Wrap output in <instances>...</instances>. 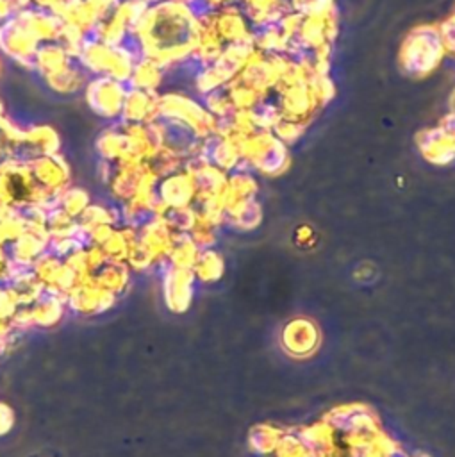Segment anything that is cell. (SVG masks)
Segmentation results:
<instances>
[{
    "label": "cell",
    "mask_w": 455,
    "mask_h": 457,
    "mask_svg": "<svg viewBox=\"0 0 455 457\" xmlns=\"http://www.w3.org/2000/svg\"><path fill=\"white\" fill-rule=\"evenodd\" d=\"M444 41L439 29L423 25L414 29L401 48L400 62L405 73L412 77H423L430 73L444 54Z\"/></svg>",
    "instance_id": "obj_1"
},
{
    "label": "cell",
    "mask_w": 455,
    "mask_h": 457,
    "mask_svg": "<svg viewBox=\"0 0 455 457\" xmlns=\"http://www.w3.org/2000/svg\"><path fill=\"white\" fill-rule=\"evenodd\" d=\"M127 91V84L118 82L107 75H98L87 80L82 95L86 105L93 114L107 123H116L121 120Z\"/></svg>",
    "instance_id": "obj_2"
},
{
    "label": "cell",
    "mask_w": 455,
    "mask_h": 457,
    "mask_svg": "<svg viewBox=\"0 0 455 457\" xmlns=\"http://www.w3.org/2000/svg\"><path fill=\"white\" fill-rule=\"evenodd\" d=\"M39 45V39L18 12L0 23V55H5L14 64L32 71L34 55Z\"/></svg>",
    "instance_id": "obj_3"
},
{
    "label": "cell",
    "mask_w": 455,
    "mask_h": 457,
    "mask_svg": "<svg viewBox=\"0 0 455 457\" xmlns=\"http://www.w3.org/2000/svg\"><path fill=\"white\" fill-rule=\"evenodd\" d=\"M34 184L29 162L18 157L0 161V205L18 209L29 204Z\"/></svg>",
    "instance_id": "obj_4"
},
{
    "label": "cell",
    "mask_w": 455,
    "mask_h": 457,
    "mask_svg": "<svg viewBox=\"0 0 455 457\" xmlns=\"http://www.w3.org/2000/svg\"><path fill=\"white\" fill-rule=\"evenodd\" d=\"M29 168L34 182L57 196L68 186H71V166L61 152L32 159L29 162Z\"/></svg>",
    "instance_id": "obj_5"
},
{
    "label": "cell",
    "mask_w": 455,
    "mask_h": 457,
    "mask_svg": "<svg viewBox=\"0 0 455 457\" xmlns=\"http://www.w3.org/2000/svg\"><path fill=\"white\" fill-rule=\"evenodd\" d=\"M61 136L50 123H29L25 125V137L18 150V159L30 162L43 155H54L61 152Z\"/></svg>",
    "instance_id": "obj_6"
},
{
    "label": "cell",
    "mask_w": 455,
    "mask_h": 457,
    "mask_svg": "<svg viewBox=\"0 0 455 457\" xmlns=\"http://www.w3.org/2000/svg\"><path fill=\"white\" fill-rule=\"evenodd\" d=\"M155 195L159 198V204L164 209L189 207L196 196V189L191 175L182 170V171L161 177L155 184Z\"/></svg>",
    "instance_id": "obj_7"
},
{
    "label": "cell",
    "mask_w": 455,
    "mask_h": 457,
    "mask_svg": "<svg viewBox=\"0 0 455 457\" xmlns=\"http://www.w3.org/2000/svg\"><path fill=\"white\" fill-rule=\"evenodd\" d=\"M157 95L128 87L123 102L121 120L125 123H152L157 120Z\"/></svg>",
    "instance_id": "obj_8"
},
{
    "label": "cell",
    "mask_w": 455,
    "mask_h": 457,
    "mask_svg": "<svg viewBox=\"0 0 455 457\" xmlns=\"http://www.w3.org/2000/svg\"><path fill=\"white\" fill-rule=\"evenodd\" d=\"M112 54H114V46L87 36L77 61L89 73V77H98V75H107L112 62Z\"/></svg>",
    "instance_id": "obj_9"
},
{
    "label": "cell",
    "mask_w": 455,
    "mask_h": 457,
    "mask_svg": "<svg viewBox=\"0 0 455 457\" xmlns=\"http://www.w3.org/2000/svg\"><path fill=\"white\" fill-rule=\"evenodd\" d=\"M89 73L79 64L77 59H73L66 68H62L61 71L43 79V82L46 84V87L50 91H54L55 95L61 96H70V95H77L82 93L87 80H89Z\"/></svg>",
    "instance_id": "obj_10"
},
{
    "label": "cell",
    "mask_w": 455,
    "mask_h": 457,
    "mask_svg": "<svg viewBox=\"0 0 455 457\" xmlns=\"http://www.w3.org/2000/svg\"><path fill=\"white\" fill-rule=\"evenodd\" d=\"M71 61H73V57L57 41L41 43L34 55L32 71H36L39 75V79H46V77L61 71L62 68H66Z\"/></svg>",
    "instance_id": "obj_11"
},
{
    "label": "cell",
    "mask_w": 455,
    "mask_h": 457,
    "mask_svg": "<svg viewBox=\"0 0 455 457\" xmlns=\"http://www.w3.org/2000/svg\"><path fill=\"white\" fill-rule=\"evenodd\" d=\"M18 14L30 27V30L39 39V43H50L57 39L62 21L57 16H54L50 11L30 5L27 9L18 11Z\"/></svg>",
    "instance_id": "obj_12"
},
{
    "label": "cell",
    "mask_w": 455,
    "mask_h": 457,
    "mask_svg": "<svg viewBox=\"0 0 455 457\" xmlns=\"http://www.w3.org/2000/svg\"><path fill=\"white\" fill-rule=\"evenodd\" d=\"M95 152L98 159L118 162L127 152V139L121 129V123H107L95 139Z\"/></svg>",
    "instance_id": "obj_13"
},
{
    "label": "cell",
    "mask_w": 455,
    "mask_h": 457,
    "mask_svg": "<svg viewBox=\"0 0 455 457\" xmlns=\"http://www.w3.org/2000/svg\"><path fill=\"white\" fill-rule=\"evenodd\" d=\"M166 70L153 59L141 57L132 71V77L128 80V87L143 89L148 93H159L164 79H166Z\"/></svg>",
    "instance_id": "obj_14"
},
{
    "label": "cell",
    "mask_w": 455,
    "mask_h": 457,
    "mask_svg": "<svg viewBox=\"0 0 455 457\" xmlns=\"http://www.w3.org/2000/svg\"><path fill=\"white\" fill-rule=\"evenodd\" d=\"M91 280L112 293V295H118L121 293L127 286H128V280H130V268L127 262H120V261H107L98 271H95L91 275Z\"/></svg>",
    "instance_id": "obj_15"
},
{
    "label": "cell",
    "mask_w": 455,
    "mask_h": 457,
    "mask_svg": "<svg viewBox=\"0 0 455 457\" xmlns=\"http://www.w3.org/2000/svg\"><path fill=\"white\" fill-rule=\"evenodd\" d=\"M79 223L84 230L93 228L96 225H112L120 227L121 225V214H120V205L111 202H91L87 209L82 212L79 218Z\"/></svg>",
    "instance_id": "obj_16"
},
{
    "label": "cell",
    "mask_w": 455,
    "mask_h": 457,
    "mask_svg": "<svg viewBox=\"0 0 455 457\" xmlns=\"http://www.w3.org/2000/svg\"><path fill=\"white\" fill-rule=\"evenodd\" d=\"M89 36L98 39V41H102V43H105V45L118 46V45H123L127 41V37L130 36V29H128V25L121 18H118L112 12L111 16L100 20L93 27Z\"/></svg>",
    "instance_id": "obj_17"
},
{
    "label": "cell",
    "mask_w": 455,
    "mask_h": 457,
    "mask_svg": "<svg viewBox=\"0 0 455 457\" xmlns=\"http://www.w3.org/2000/svg\"><path fill=\"white\" fill-rule=\"evenodd\" d=\"M93 202L89 191L80 186H68L59 196H57V207H61L66 214L79 220L82 212L87 209V205Z\"/></svg>",
    "instance_id": "obj_18"
},
{
    "label": "cell",
    "mask_w": 455,
    "mask_h": 457,
    "mask_svg": "<svg viewBox=\"0 0 455 457\" xmlns=\"http://www.w3.org/2000/svg\"><path fill=\"white\" fill-rule=\"evenodd\" d=\"M86 37H87V34H86L84 30H80L79 27H75V25H71V23H64V21H62L61 30H59V36H57L55 41H57L73 59H77L79 54H80V48H82V45H84V41H86Z\"/></svg>",
    "instance_id": "obj_19"
},
{
    "label": "cell",
    "mask_w": 455,
    "mask_h": 457,
    "mask_svg": "<svg viewBox=\"0 0 455 457\" xmlns=\"http://www.w3.org/2000/svg\"><path fill=\"white\" fill-rule=\"evenodd\" d=\"M118 2H120V0H86V4L96 12V16H98L100 20L111 16V14L114 12Z\"/></svg>",
    "instance_id": "obj_20"
},
{
    "label": "cell",
    "mask_w": 455,
    "mask_h": 457,
    "mask_svg": "<svg viewBox=\"0 0 455 457\" xmlns=\"http://www.w3.org/2000/svg\"><path fill=\"white\" fill-rule=\"evenodd\" d=\"M114 170H116V162H109V161H103V159H98L96 161V177L102 184H109L112 175H114Z\"/></svg>",
    "instance_id": "obj_21"
},
{
    "label": "cell",
    "mask_w": 455,
    "mask_h": 457,
    "mask_svg": "<svg viewBox=\"0 0 455 457\" xmlns=\"http://www.w3.org/2000/svg\"><path fill=\"white\" fill-rule=\"evenodd\" d=\"M11 425H12V412L7 405L0 403V434L7 432L11 428Z\"/></svg>",
    "instance_id": "obj_22"
},
{
    "label": "cell",
    "mask_w": 455,
    "mask_h": 457,
    "mask_svg": "<svg viewBox=\"0 0 455 457\" xmlns=\"http://www.w3.org/2000/svg\"><path fill=\"white\" fill-rule=\"evenodd\" d=\"M14 12H16V11H14L11 0H0V23L7 21Z\"/></svg>",
    "instance_id": "obj_23"
},
{
    "label": "cell",
    "mask_w": 455,
    "mask_h": 457,
    "mask_svg": "<svg viewBox=\"0 0 455 457\" xmlns=\"http://www.w3.org/2000/svg\"><path fill=\"white\" fill-rule=\"evenodd\" d=\"M5 116V104H4V100L0 98V118H4Z\"/></svg>",
    "instance_id": "obj_24"
},
{
    "label": "cell",
    "mask_w": 455,
    "mask_h": 457,
    "mask_svg": "<svg viewBox=\"0 0 455 457\" xmlns=\"http://www.w3.org/2000/svg\"><path fill=\"white\" fill-rule=\"evenodd\" d=\"M148 4H161V2H166V0H146Z\"/></svg>",
    "instance_id": "obj_25"
},
{
    "label": "cell",
    "mask_w": 455,
    "mask_h": 457,
    "mask_svg": "<svg viewBox=\"0 0 455 457\" xmlns=\"http://www.w3.org/2000/svg\"><path fill=\"white\" fill-rule=\"evenodd\" d=\"M0 71H2V59H0Z\"/></svg>",
    "instance_id": "obj_26"
}]
</instances>
